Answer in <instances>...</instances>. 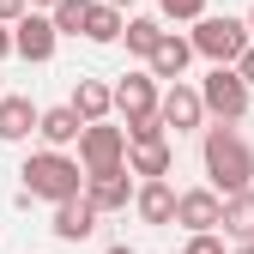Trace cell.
<instances>
[{"label":"cell","mask_w":254,"mask_h":254,"mask_svg":"<svg viewBox=\"0 0 254 254\" xmlns=\"http://www.w3.org/2000/svg\"><path fill=\"white\" fill-rule=\"evenodd\" d=\"M200 164H206V188L224 194V200H236V194L254 188V145L236 133V127H206Z\"/></svg>","instance_id":"1"},{"label":"cell","mask_w":254,"mask_h":254,"mask_svg":"<svg viewBox=\"0 0 254 254\" xmlns=\"http://www.w3.org/2000/svg\"><path fill=\"white\" fill-rule=\"evenodd\" d=\"M24 200H49V206H67V200H79L85 194V164L79 157H67V151H30L24 157Z\"/></svg>","instance_id":"2"},{"label":"cell","mask_w":254,"mask_h":254,"mask_svg":"<svg viewBox=\"0 0 254 254\" xmlns=\"http://www.w3.org/2000/svg\"><path fill=\"white\" fill-rule=\"evenodd\" d=\"M188 43H194V55H206L212 67H236V61L254 49V30H248V18H230V12H206L194 30H188Z\"/></svg>","instance_id":"3"},{"label":"cell","mask_w":254,"mask_h":254,"mask_svg":"<svg viewBox=\"0 0 254 254\" xmlns=\"http://www.w3.org/2000/svg\"><path fill=\"white\" fill-rule=\"evenodd\" d=\"M200 97H206V115H212L218 127H236V121L248 115V103H254V91L242 85L236 67H212V73L200 79Z\"/></svg>","instance_id":"4"},{"label":"cell","mask_w":254,"mask_h":254,"mask_svg":"<svg viewBox=\"0 0 254 254\" xmlns=\"http://www.w3.org/2000/svg\"><path fill=\"white\" fill-rule=\"evenodd\" d=\"M79 164H85V176L127 170V127H115V121L85 127V139H79Z\"/></svg>","instance_id":"5"},{"label":"cell","mask_w":254,"mask_h":254,"mask_svg":"<svg viewBox=\"0 0 254 254\" xmlns=\"http://www.w3.org/2000/svg\"><path fill=\"white\" fill-rule=\"evenodd\" d=\"M157 109H164V85H157L151 73H121L115 79V115L133 127V121H151Z\"/></svg>","instance_id":"6"},{"label":"cell","mask_w":254,"mask_h":254,"mask_svg":"<svg viewBox=\"0 0 254 254\" xmlns=\"http://www.w3.org/2000/svg\"><path fill=\"white\" fill-rule=\"evenodd\" d=\"M12 49H18V61H30V67H49L55 49H61L55 18H49V12H24V18L12 24Z\"/></svg>","instance_id":"7"},{"label":"cell","mask_w":254,"mask_h":254,"mask_svg":"<svg viewBox=\"0 0 254 254\" xmlns=\"http://www.w3.org/2000/svg\"><path fill=\"white\" fill-rule=\"evenodd\" d=\"M176 224H182L188 236L224 230V194H212V188H188V194L176 200Z\"/></svg>","instance_id":"8"},{"label":"cell","mask_w":254,"mask_h":254,"mask_svg":"<svg viewBox=\"0 0 254 254\" xmlns=\"http://www.w3.org/2000/svg\"><path fill=\"white\" fill-rule=\"evenodd\" d=\"M164 127H176V133H200L206 127V97H200V85H188V79H176V85H164Z\"/></svg>","instance_id":"9"},{"label":"cell","mask_w":254,"mask_h":254,"mask_svg":"<svg viewBox=\"0 0 254 254\" xmlns=\"http://www.w3.org/2000/svg\"><path fill=\"white\" fill-rule=\"evenodd\" d=\"M85 200L97 206V212H127L139 200V188H133V170H109V176H85Z\"/></svg>","instance_id":"10"},{"label":"cell","mask_w":254,"mask_h":254,"mask_svg":"<svg viewBox=\"0 0 254 254\" xmlns=\"http://www.w3.org/2000/svg\"><path fill=\"white\" fill-rule=\"evenodd\" d=\"M97 206H91L85 194L79 200H67V206H55V218H49V230L61 236V242H91V236H97Z\"/></svg>","instance_id":"11"},{"label":"cell","mask_w":254,"mask_h":254,"mask_svg":"<svg viewBox=\"0 0 254 254\" xmlns=\"http://www.w3.org/2000/svg\"><path fill=\"white\" fill-rule=\"evenodd\" d=\"M37 127H43V109L30 97H0V139L6 145H24Z\"/></svg>","instance_id":"12"},{"label":"cell","mask_w":254,"mask_h":254,"mask_svg":"<svg viewBox=\"0 0 254 254\" xmlns=\"http://www.w3.org/2000/svg\"><path fill=\"white\" fill-rule=\"evenodd\" d=\"M127 170H133L139 182H164L176 170V145L170 139H151V145H127Z\"/></svg>","instance_id":"13"},{"label":"cell","mask_w":254,"mask_h":254,"mask_svg":"<svg viewBox=\"0 0 254 254\" xmlns=\"http://www.w3.org/2000/svg\"><path fill=\"white\" fill-rule=\"evenodd\" d=\"M176 200H182V194H176L170 182H139V200H133V212L145 218L151 230H164V224H176Z\"/></svg>","instance_id":"14"},{"label":"cell","mask_w":254,"mask_h":254,"mask_svg":"<svg viewBox=\"0 0 254 254\" xmlns=\"http://www.w3.org/2000/svg\"><path fill=\"white\" fill-rule=\"evenodd\" d=\"M37 133H43L49 151H67V145L85 139V121L73 115V103H55V109H43V127H37Z\"/></svg>","instance_id":"15"},{"label":"cell","mask_w":254,"mask_h":254,"mask_svg":"<svg viewBox=\"0 0 254 254\" xmlns=\"http://www.w3.org/2000/svg\"><path fill=\"white\" fill-rule=\"evenodd\" d=\"M109 109H115V85H103V79H79V85H73V115H79L85 127L109 121Z\"/></svg>","instance_id":"16"},{"label":"cell","mask_w":254,"mask_h":254,"mask_svg":"<svg viewBox=\"0 0 254 254\" xmlns=\"http://www.w3.org/2000/svg\"><path fill=\"white\" fill-rule=\"evenodd\" d=\"M188 61H194V43H188V37H176V30H170V37L157 43V55L145 61V73H151V79H170V85H176V79L188 73Z\"/></svg>","instance_id":"17"},{"label":"cell","mask_w":254,"mask_h":254,"mask_svg":"<svg viewBox=\"0 0 254 254\" xmlns=\"http://www.w3.org/2000/svg\"><path fill=\"white\" fill-rule=\"evenodd\" d=\"M170 30H164V18H127V55H139V61H151L157 55V43H164Z\"/></svg>","instance_id":"18"},{"label":"cell","mask_w":254,"mask_h":254,"mask_svg":"<svg viewBox=\"0 0 254 254\" xmlns=\"http://www.w3.org/2000/svg\"><path fill=\"white\" fill-rule=\"evenodd\" d=\"M121 37H127V18H121V6L97 0V12H91V24H85V43H121Z\"/></svg>","instance_id":"19"},{"label":"cell","mask_w":254,"mask_h":254,"mask_svg":"<svg viewBox=\"0 0 254 254\" xmlns=\"http://www.w3.org/2000/svg\"><path fill=\"white\" fill-rule=\"evenodd\" d=\"M224 236L254 242V188H248V194H236V200H224Z\"/></svg>","instance_id":"20"},{"label":"cell","mask_w":254,"mask_h":254,"mask_svg":"<svg viewBox=\"0 0 254 254\" xmlns=\"http://www.w3.org/2000/svg\"><path fill=\"white\" fill-rule=\"evenodd\" d=\"M91 12H97V0H61V6H55L49 18H55V30H61V37H85Z\"/></svg>","instance_id":"21"},{"label":"cell","mask_w":254,"mask_h":254,"mask_svg":"<svg viewBox=\"0 0 254 254\" xmlns=\"http://www.w3.org/2000/svg\"><path fill=\"white\" fill-rule=\"evenodd\" d=\"M157 12H164L170 24H200L206 18V0H157Z\"/></svg>","instance_id":"22"},{"label":"cell","mask_w":254,"mask_h":254,"mask_svg":"<svg viewBox=\"0 0 254 254\" xmlns=\"http://www.w3.org/2000/svg\"><path fill=\"white\" fill-rule=\"evenodd\" d=\"M182 254H230V248L218 242V230H212V236H188V242H182Z\"/></svg>","instance_id":"23"},{"label":"cell","mask_w":254,"mask_h":254,"mask_svg":"<svg viewBox=\"0 0 254 254\" xmlns=\"http://www.w3.org/2000/svg\"><path fill=\"white\" fill-rule=\"evenodd\" d=\"M30 12V0H0V24H18Z\"/></svg>","instance_id":"24"},{"label":"cell","mask_w":254,"mask_h":254,"mask_svg":"<svg viewBox=\"0 0 254 254\" xmlns=\"http://www.w3.org/2000/svg\"><path fill=\"white\" fill-rule=\"evenodd\" d=\"M236 73H242V85H248V91H254V49H248V55H242V61H236Z\"/></svg>","instance_id":"25"},{"label":"cell","mask_w":254,"mask_h":254,"mask_svg":"<svg viewBox=\"0 0 254 254\" xmlns=\"http://www.w3.org/2000/svg\"><path fill=\"white\" fill-rule=\"evenodd\" d=\"M6 55H18V49H12V24H0V61Z\"/></svg>","instance_id":"26"},{"label":"cell","mask_w":254,"mask_h":254,"mask_svg":"<svg viewBox=\"0 0 254 254\" xmlns=\"http://www.w3.org/2000/svg\"><path fill=\"white\" fill-rule=\"evenodd\" d=\"M61 6V0H30V12H55Z\"/></svg>","instance_id":"27"},{"label":"cell","mask_w":254,"mask_h":254,"mask_svg":"<svg viewBox=\"0 0 254 254\" xmlns=\"http://www.w3.org/2000/svg\"><path fill=\"white\" fill-rule=\"evenodd\" d=\"M103 254H133V248H127V242H115V248H103Z\"/></svg>","instance_id":"28"},{"label":"cell","mask_w":254,"mask_h":254,"mask_svg":"<svg viewBox=\"0 0 254 254\" xmlns=\"http://www.w3.org/2000/svg\"><path fill=\"white\" fill-rule=\"evenodd\" d=\"M230 254H254V242H236V248H230Z\"/></svg>","instance_id":"29"},{"label":"cell","mask_w":254,"mask_h":254,"mask_svg":"<svg viewBox=\"0 0 254 254\" xmlns=\"http://www.w3.org/2000/svg\"><path fill=\"white\" fill-rule=\"evenodd\" d=\"M109 6H127V0H109Z\"/></svg>","instance_id":"30"},{"label":"cell","mask_w":254,"mask_h":254,"mask_svg":"<svg viewBox=\"0 0 254 254\" xmlns=\"http://www.w3.org/2000/svg\"><path fill=\"white\" fill-rule=\"evenodd\" d=\"M248 30H254V12H248Z\"/></svg>","instance_id":"31"}]
</instances>
